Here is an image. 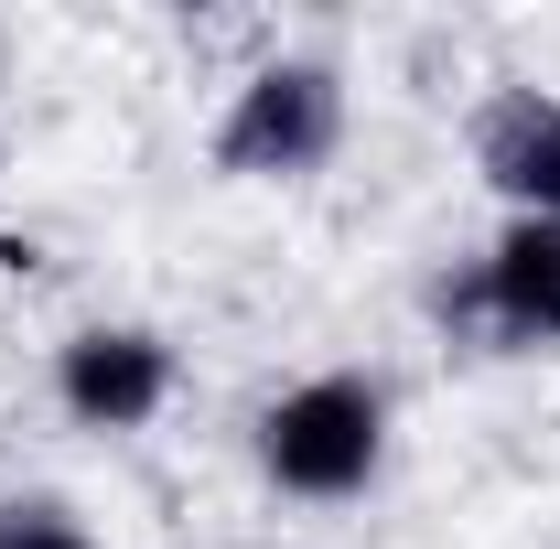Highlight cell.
I'll return each instance as SVG.
<instances>
[{"mask_svg":"<svg viewBox=\"0 0 560 549\" xmlns=\"http://www.w3.org/2000/svg\"><path fill=\"white\" fill-rule=\"evenodd\" d=\"M248 464L291 506H355L366 484L388 475V388L355 377V366L291 377L270 410L248 420Z\"/></svg>","mask_w":560,"mask_h":549,"instance_id":"cell-1","label":"cell"},{"mask_svg":"<svg viewBox=\"0 0 560 549\" xmlns=\"http://www.w3.org/2000/svg\"><path fill=\"white\" fill-rule=\"evenodd\" d=\"M346 151V75L324 55H270L215 108V173L226 184H313Z\"/></svg>","mask_w":560,"mask_h":549,"instance_id":"cell-2","label":"cell"},{"mask_svg":"<svg viewBox=\"0 0 560 549\" xmlns=\"http://www.w3.org/2000/svg\"><path fill=\"white\" fill-rule=\"evenodd\" d=\"M173 388H184V355L151 335V324H75L55 344V410L75 431H97V442L151 431V420L173 410Z\"/></svg>","mask_w":560,"mask_h":549,"instance_id":"cell-3","label":"cell"},{"mask_svg":"<svg viewBox=\"0 0 560 549\" xmlns=\"http://www.w3.org/2000/svg\"><path fill=\"white\" fill-rule=\"evenodd\" d=\"M442 313H464L506 355H560V215H506L464 291H442Z\"/></svg>","mask_w":560,"mask_h":549,"instance_id":"cell-4","label":"cell"},{"mask_svg":"<svg viewBox=\"0 0 560 549\" xmlns=\"http://www.w3.org/2000/svg\"><path fill=\"white\" fill-rule=\"evenodd\" d=\"M475 173L506 215H560V86L506 75L475 108Z\"/></svg>","mask_w":560,"mask_h":549,"instance_id":"cell-5","label":"cell"},{"mask_svg":"<svg viewBox=\"0 0 560 549\" xmlns=\"http://www.w3.org/2000/svg\"><path fill=\"white\" fill-rule=\"evenodd\" d=\"M0 549H108V539L55 495H0Z\"/></svg>","mask_w":560,"mask_h":549,"instance_id":"cell-6","label":"cell"}]
</instances>
